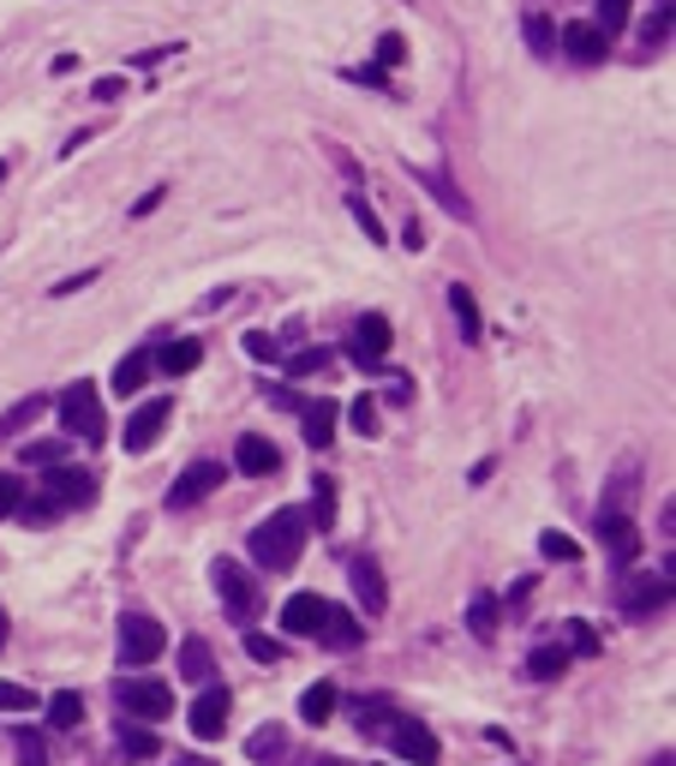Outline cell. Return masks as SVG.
Masks as SVG:
<instances>
[{
	"label": "cell",
	"instance_id": "6da1fadb",
	"mask_svg": "<svg viewBox=\"0 0 676 766\" xmlns=\"http://www.w3.org/2000/svg\"><path fill=\"white\" fill-rule=\"evenodd\" d=\"M305 539H312V515L305 509H276L270 521L252 527V557H258V569H293Z\"/></svg>",
	"mask_w": 676,
	"mask_h": 766
},
{
	"label": "cell",
	"instance_id": "7a4b0ae2",
	"mask_svg": "<svg viewBox=\"0 0 676 766\" xmlns=\"http://www.w3.org/2000/svg\"><path fill=\"white\" fill-rule=\"evenodd\" d=\"M96 497V479L84 474V467H55V474L43 479V497H24L19 503V515H31V521H55V515H67V509H79V503H91Z\"/></svg>",
	"mask_w": 676,
	"mask_h": 766
},
{
	"label": "cell",
	"instance_id": "3957f363",
	"mask_svg": "<svg viewBox=\"0 0 676 766\" xmlns=\"http://www.w3.org/2000/svg\"><path fill=\"white\" fill-rule=\"evenodd\" d=\"M114 700H120V712L138 719V724H162L174 712V688L156 683V676H120V683H114Z\"/></svg>",
	"mask_w": 676,
	"mask_h": 766
},
{
	"label": "cell",
	"instance_id": "277c9868",
	"mask_svg": "<svg viewBox=\"0 0 676 766\" xmlns=\"http://www.w3.org/2000/svg\"><path fill=\"white\" fill-rule=\"evenodd\" d=\"M617 605H622V617L653 623V611H665V605H671V569H658V574H622Z\"/></svg>",
	"mask_w": 676,
	"mask_h": 766
},
{
	"label": "cell",
	"instance_id": "5b68a950",
	"mask_svg": "<svg viewBox=\"0 0 676 766\" xmlns=\"http://www.w3.org/2000/svg\"><path fill=\"white\" fill-rule=\"evenodd\" d=\"M60 426H67V438H84V443L102 438V395H96V383L79 378L67 395H60Z\"/></svg>",
	"mask_w": 676,
	"mask_h": 766
},
{
	"label": "cell",
	"instance_id": "8992f818",
	"mask_svg": "<svg viewBox=\"0 0 676 766\" xmlns=\"http://www.w3.org/2000/svg\"><path fill=\"white\" fill-rule=\"evenodd\" d=\"M162 647H168V629L156 617H144V611L120 617V665H150V659H162Z\"/></svg>",
	"mask_w": 676,
	"mask_h": 766
},
{
	"label": "cell",
	"instance_id": "52a82bcc",
	"mask_svg": "<svg viewBox=\"0 0 676 766\" xmlns=\"http://www.w3.org/2000/svg\"><path fill=\"white\" fill-rule=\"evenodd\" d=\"M210 574H215V593H222V605L234 611V623H252V617H258V605H264L258 574H246L240 564H228V557H222V564H215Z\"/></svg>",
	"mask_w": 676,
	"mask_h": 766
},
{
	"label": "cell",
	"instance_id": "ba28073f",
	"mask_svg": "<svg viewBox=\"0 0 676 766\" xmlns=\"http://www.w3.org/2000/svg\"><path fill=\"white\" fill-rule=\"evenodd\" d=\"M174 419V402L168 395H156V402H144L132 419H126V455H144V450H156V438H162V426Z\"/></svg>",
	"mask_w": 676,
	"mask_h": 766
},
{
	"label": "cell",
	"instance_id": "9c48e42d",
	"mask_svg": "<svg viewBox=\"0 0 676 766\" xmlns=\"http://www.w3.org/2000/svg\"><path fill=\"white\" fill-rule=\"evenodd\" d=\"M389 743H395V755H401V761L438 766V736H431L426 719H395V724H389Z\"/></svg>",
	"mask_w": 676,
	"mask_h": 766
},
{
	"label": "cell",
	"instance_id": "30bf717a",
	"mask_svg": "<svg viewBox=\"0 0 676 766\" xmlns=\"http://www.w3.org/2000/svg\"><path fill=\"white\" fill-rule=\"evenodd\" d=\"M228 712H234L228 688H203V695L193 700V712H186V719H193V736H198V743H215V736L228 731Z\"/></svg>",
	"mask_w": 676,
	"mask_h": 766
},
{
	"label": "cell",
	"instance_id": "8fae6325",
	"mask_svg": "<svg viewBox=\"0 0 676 766\" xmlns=\"http://www.w3.org/2000/svg\"><path fill=\"white\" fill-rule=\"evenodd\" d=\"M228 474H222V462H193L180 479H174V491H168V509H193V503H203V497L215 491Z\"/></svg>",
	"mask_w": 676,
	"mask_h": 766
},
{
	"label": "cell",
	"instance_id": "7c38bea8",
	"mask_svg": "<svg viewBox=\"0 0 676 766\" xmlns=\"http://www.w3.org/2000/svg\"><path fill=\"white\" fill-rule=\"evenodd\" d=\"M389 317L384 312H365L360 317V324H353V341H348V353H353V360H360V365H377V360H384V353H389Z\"/></svg>",
	"mask_w": 676,
	"mask_h": 766
},
{
	"label": "cell",
	"instance_id": "4fadbf2b",
	"mask_svg": "<svg viewBox=\"0 0 676 766\" xmlns=\"http://www.w3.org/2000/svg\"><path fill=\"white\" fill-rule=\"evenodd\" d=\"M598 539H605V552L617 557V564H634V557H641V527H634L629 515L598 509Z\"/></svg>",
	"mask_w": 676,
	"mask_h": 766
},
{
	"label": "cell",
	"instance_id": "5bb4252c",
	"mask_svg": "<svg viewBox=\"0 0 676 766\" xmlns=\"http://www.w3.org/2000/svg\"><path fill=\"white\" fill-rule=\"evenodd\" d=\"M348 581H353V599H360V605H365V611H372V617H377V611H384V605H389V587H384V569H377V564H372V557H353V564H348Z\"/></svg>",
	"mask_w": 676,
	"mask_h": 766
},
{
	"label": "cell",
	"instance_id": "9a60e30c",
	"mask_svg": "<svg viewBox=\"0 0 676 766\" xmlns=\"http://www.w3.org/2000/svg\"><path fill=\"white\" fill-rule=\"evenodd\" d=\"M336 414H341V407L329 402V395L305 402V407H300V438L312 443V450H329V438H336Z\"/></svg>",
	"mask_w": 676,
	"mask_h": 766
},
{
	"label": "cell",
	"instance_id": "2e32d148",
	"mask_svg": "<svg viewBox=\"0 0 676 766\" xmlns=\"http://www.w3.org/2000/svg\"><path fill=\"white\" fill-rule=\"evenodd\" d=\"M324 617H329V599L324 593H293L282 605L288 635H317V629H324Z\"/></svg>",
	"mask_w": 676,
	"mask_h": 766
},
{
	"label": "cell",
	"instance_id": "e0dca14e",
	"mask_svg": "<svg viewBox=\"0 0 676 766\" xmlns=\"http://www.w3.org/2000/svg\"><path fill=\"white\" fill-rule=\"evenodd\" d=\"M276 462H282V455H276V443L258 438V431H246V438L234 443V467H240V474H252V479L276 474Z\"/></svg>",
	"mask_w": 676,
	"mask_h": 766
},
{
	"label": "cell",
	"instance_id": "ac0fdd59",
	"mask_svg": "<svg viewBox=\"0 0 676 766\" xmlns=\"http://www.w3.org/2000/svg\"><path fill=\"white\" fill-rule=\"evenodd\" d=\"M317 641H324V647H336V653H353V647L365 641V623L353 617V611L329 605V617H324V629H317Z\"/></svg>",
	"mask_w": 676,
	"mask_h": 766
},
{
	"label": "cell",
	"instance_id": "d6986e66",
	"mask_svg": "<svg viewBox=\"0 0 676 766\" xmlns=\"http://www.w3.org/2000/svg\"><path fill=\"white\" fill-rule=\"evenodd\" d=\"M563 48H569V60H581V67H598V60L610 55V36L598 31V24H569Z\"/></svg>",
	"mask_w": 676,
	"mask_h": 766
},
{
	"label": "cell",
	"instance_id": "ffe728a7",
	"mask_svg": "<svg viewBox=\"0 0 676 766\" xmlns=\"http://www.w3.org/2000/svg\"><path fill=\"white\" fill-rule=\"evenodd\" d=\"M569 665H575V653H569V647H533V653H527V676H533V683H557V676H563Z\"/></svg>",
	"mask_w": 676,
	"mask_h": 766
},
{
	"label": "cell",
	"instance_id": "44dd1931",
	"mask_svg": "<svg viewBox=\"0 0 676 766\" xmlns=\"http://www.w3.org/2000/svg\"><path fill=\"white\" fill-rule=\"evenodd\" d=\"M198 360H203L198 341H168V348L156 353V372L162 378H186V372H198Z\"/></svg>",
	"mask_w": 676,
	"mask_h": 766
},
{
	"label": "cell",
	"instance_id": "7402d4cb",
	"mask_svg": "<svg viewBox=\"0 0 676 766\" xmlns=\"http://www.w3.org/2000/svg\"><path fill=\"white\" fill-rule=\"evenodd\" d=\"M43 407H48V395H24V402H12L7 414H0V443L19 438L24 426H36V414H43Z\"/></svg>",
	"mask_w": 676,
	"mask_h": 766
},
{
	"label": "cell",
	"instance_id": "603a6c76",
	"mask_svg": "<svg viewBox=\"0 0 676 766\" xmlns=\"http://www.w3.org/2000/svg\"><path fill=\"white\" fill-rule=\"evenodd\" d=\"M450 305H455V324H462V341H479V336H485V324H479V300H474V288L455 282V288H450Z\"/></svg>",
	"mask_w": 676,
	"mask_h": 766
},
{
	"label": "cell",
	"instance_id": "cb8c5ba5",
	"mask_svg": "<svg viewBox=\"0 0 676 766\" xmlns=\"http://www.w3.org/2000/svg\"><path fill=\"white\" fill-rule=\"evenodd\" d=\"M329 712H336V683H312V688L300 695V719H305V724H324Z\"/></svg>",
	"mask_w": 676,
	"mask_h": 766
},
{
	"label": "cell",
	"instance_id": "d4e9b609",
	"mask_svg": "<svg viewBox=\"0 0 676 766\" xmlns=\"http://www.w3.org/2000/svg\"><path fill=\"white\" fill-rule=\"evenodd\" d=\"M48 724H55V731H72V724H84V695H72V688L48 695Z\"/></svg>",
	"mask_w": 676,
	"mask_h": 766
},
{
	"label": "cell",
	"instance_id": "484cf974",
	"mask_svg": "<svg viewBox=\"0 0 676 766\" xmlns=\"http://www.w3.org/2000/svg\"><path fill=\"white\" fill-rule=\"evenodd\" d=\"M210 671H215L210 647H203L198 635H193V641H180V676H186V683H210Z\"/></svg>",
	"mask_w": 676,
	"mask_h": 766
},
{
	"label": "cell",
	"instance_id": "4316f807",
	"mask_svg": "<svg viewBox=\"0 0 676 766\" xmlns=\"http://www.w3.org/2000/svg\"><path fill=\"white\" fill-rule=\"evenodd\" d=\"M150 378V353H126L120 365H114V395H138Z\"/></svg>",
	"mask_w": 676,
	"mask_h": 766
},
{
	"label": "cell",
	"instance_id": "83f0119b",
	"mask_svg": "<svg viewBox=\"0 0 676 766\" xmlns=\"http://www.w3.org/2000/svg\"><path fill=\"white\" fill-rule=\"evenodd\" d=\"M246 755L252 761H282L288 755V731H282V724H264V731L246 743Z\"/></svg>",
	"mask_w": 676,
	"mask_h": 766
},
{
	"label": "cell",
	"instance_id": "f1b7e54d",
	"mask_svg": "<svg viewBox=\"0 0 676 766\" xmlns=\"http://www.w3.org/2000/svg\"><path fill=\"white\" fill-rule=\"evenodd\" d=\"M467 629H474L479 641H491V635H497V599L491 593H479L474 605H467Z\"/></svg>",
	"mask_w": 676,
	"mask_h": 766
},
{
	"label": "cell",
	"instance_id": "f546056e",
	"mask_svg": "<svg viewBox=\"0 0 676 766\" xmlns=\"http://www.w3.org/2000/svg\"><path fill=\"white\" fill-rule=\"evenodd\" d=\"M120 748L132 761H150V755H156V731H150V724H132V731H126V724H120Z\"/></svg>",
	"mask_w": 676,
	"mask_h": 766
},
{
	"label": "cell",
	"instance_id": "4dcf8cb0",
	"mask_svg": "<svg viewBox=\"0 0 676 766\" xmlns=\"http://www.w3.org/2000/svg\"><path fill=\"white\" fill-rule=\"evenodd\" d=\"M413 181H419V186H431V192H438V204H443V210H455V216H467V198H462V192H455L450 181H443V174H426V169H419V174H413Z\"/></svg>",
	"mask_w": 676,
	"mask_h": 766
},
{
	"label": "cell",
	"instance_id": "1f68e13d",
	"mask_svg": "<svg viewBox=\"0 0 676 766\" xmlns=\"http://www.w3.org/2000/svg\"><path fill=\"white\" fill-rule=\"evenodd\" d=\"M24 462H31V467H60V462H67V443H60V438L24 443Z\"/></svg>",
	"mask_w": 676,
	"mask_h": 766
},
{
	"label": "cell",
	"instance_id": "d6a6232c",
	"mask_svg": "<svg viewBox=\"0 0 676 766\" xmlns=\"http://www.w3.org/2000/svg\"><path fill=\"white\" fill-rule=\"evenodd\" d=\"M629 7H634V0H598V31L617 36L622 24H629Z\"/></svg>",
	"mask_w": 676,
	"mask_h": 766
},
{
	"label": "cell",
	"instance_id": "836d02e7",
	"mask_svg": "<svg viewBox=\"0 0 676 766\" xmlns=\"http://www.w3.org/2000/svg\"><path fill=\"white\" fill-rule=\"evenodd\" d=\"M539 552H545V557H557V564H575L581 545L569 539V533H539Z\"/></svg>",
	"mask_w": 676,
	"mask_h": 766
},
{
	"label": "cell",
	"instance_id": "e575fe53",
	"mask_svg": "<svg viewBox=\"0 0 676 766\" xmlns=\"http://www.w3.org/2000/svg\"><path fill=\"white\" fill-rule=\"evenodd\" d=\"M527 43H533V55H551V48H557V31H551V19L527 12Z\"/></svg>",
	"mask_w": 676,
	"mask_h": 766
},
{
	"label": "cell",
	"instance_id": "d590c367",
	"mask_svg": "<svg viewBox=\"0 0 676 766\" xmlns=\"http://www.w3.org/2000/svg\"><path fill=\"white\" fill-rule=\"evenodd\" d=\"M563 635H569V641H563L569 653H581V659H586V653H598V635H593V623H581V617H575Z\"/></svg>",
	"mask_w": 676,
	"mask_h": 766
},
{
	"label": "cell",
	"instance_id": "8d00e7d4",
	"mask_svg": "<svg viewBox=\"0 0 676 766\" xmlns=\"http://www.w3.org/2000/svg\"><path fill=\"white\" fill-rule=\"evenodd\" d=\"M348 210H353V222L365 228V240H377V246H384V222H377V210L365 198H348Z\"/></svg>",
	"mask_w": 676,
	"mask_h": 766
},
{
	"label": "cell",
	"instance_id": "74e56055",
	"mask_svg": "<svg viewBox=\"0 0 676 766\" xmlns=\"http://www.w3.org/2000/svg\"><path fill=\"white\" fill-rule=\"evenodd\" d=\"M324 365H329L324 348H300V353L288 360V372H293V378H312V372H324Z\"/></svg>",
	"mask_w": 676,
	"mask_h": 766
},
{
	"label": "cell",
	"instance_id": "f35d334b",
	"mask_svg": "<svg viewBox=\"0 0 676 766\" xmlns=\"http://www.w3.org/2000/svg\"><path fill=\"white\" fill-rule=\"evenodd\" d=\"M36 707V695L24 683H0V712H31Z\"/></svg>",
	"mask_w": 676,
	"mask_h": 766
},
{
	"label": "cell",
	"instance_id": "ab89813d",
	"mask_svg": "<svg viewBox=\"0 0 676 766\" xmlns=\"http://www.w3.org/2000/svg\"><path fill=\"white\" fill-rule=\"evenodd\" d=\"M665 36H671V7H658L653 19L641 24V43H646V48H665Z\"/></svg>",
	"mask_w": 676,
	"mask_h": 766
},
{
	"label": "cell",
	"instance_id": "60d3db41",
	"mask_svg": "<svg viewBox=\"0 0 676 766\" xmlns=\"http://www.w3.org/2000/svg\"><path fill=\"white\" fill-rule=\"evenodd\" d=\"M329 527H336V485L317 479V533H329Z\"/></svg>",
	"mask_w": 676,
	"mask_h": 766
},
{
	"label": "cell",
	"instance_id": "b9f144b4",
	"mask_svg": "<svg viewBox=\"0 0 676 766\" xmlns=\"http://www.w3.org/2000/svg\"><path fill=\"white\" fill-rule=\"evenodd\" d=\"M246 653L258 659V665H276V659H282L288 647H282V641H270V635H246Z\"/></svg>",
	"mask_w": 676,
	"mask_h": 766
},
{
	"label": "cell",
	"instance_id": "7bdbcfd3",
	"mask_svg": "<svg viewBox=\"0 0 676 766\" xmlns=\"http://www.w3.org/2000/svg\"><path fill=\"white\" fill-rule=\"evenodd\" d=\"M19 503H24V479L0 474V515H19Z\"/></svg>",
	"mask_w": 676,
	"mask_h": 766
},
{
	"label": "cell",
	"instance_id": "ee69618b",
	"mask_svg": "<svg viewBox=\"0 0 676 766\" xmlns=\"http://www.w3.org/2000/svg\"><path fill=\"white\" fill-rule=\"evenodd\" d=\"M401 60H407V43H401V36H377V67H401Z\"/></svg>",
	"mask_w": 676,
	"mask_h": 766
},
{
	"label": "cell",
	"instance_id": "f6af8a7d",
	"mask_svg": "<svg viewBox=\"0 0 676 766\" xmlns=\"http://www.w3.org/2000/svg\"><path fill=\"white\" fill-rule=\"evenodd\" d=\"M384 719H389V700H365L360 707V731H384Z\"/></svg>",
	"mask_w": 676,
	"mask_h": 766
},
{
	"label": "cell",
	"instance_id": "bcb514c9",
	"mask_svg": "<svg viewBox=\"0 0 676 766\" xmlns=\"http://www.w3.org/2000/svg\"><path fill=\"white\" fill-rule=\"evenodd\" d=\"M96 276H102V270H79V276H67V282H55V288H48V293H55V300H67V293H79V288H91V282H96Z\"/></svg>",
	"mask_w": 676,
	"mask_h": 766
},
{
	"label": "cell",
	"instance_id": "7dc6e473",
	"mask_svg": "<svg viewBox=\"0 0 676 766\" xmlns=\"http://www.w3.org/2000/svg\"><path fill=\"white\" fill-rule=\"evenodd\" d=\"M246 353H252V360H276L282 348H276V336H258V329H252V336H246Z\"/></svg>",
	"mask_w": 676,
	"mask_h": 766
},
{
	"label": "cell",
	"instance_id": "c3c4849f",
	"mask_svg": "<svg viewBox=\"0 0 676 766\" xmlns=\"http://www.w3.org/2000/svg\"><path fill=\"white\" fill-rule=\"evenodd\" d=\"M264 402H276V407H288V414H300V407H305V402H300V395H293V390H288V383H270V390H264Z\"/></svg>",
	"mask_w": 676,
	"mask_h": 766
},
{
	"label": "cell",
	"instance_id": "681fc988",
	"mask_svg": "<svg viewBox=\"0 0 676 766\" xmlns=\"http://www.w3.org/2000/svg\"><path fill=\"white\" fill-rule=\"evenodd\" d=\"M348 414H353V426H360V431H365V438H372V426H377V407H372V402H365V395H360V402H353V407H348Z\"/></svg>",
	"mask_w": 676,
	"mask_h": 766
},
{
	"label": "cell",
	"instance_id": "f907efd6",
	"mask_svg": "<svg viewBox=\"0 0 676 766\" xmlns=\"http://www.w3.org/2000/svg\"><path fill=\"white\" fill-rule=\"evenodd\" d=\"M91 96H96V102H120V96H126V79H102Z\"/></svg>",
	"mask_w": 676,
	"mask_h": 766
},
{
	"label": "cell",
	"instance_id": "816d5d0a",
	"mask_svg": "<svg viewBox=\"0 0 676 766\" xmlns=\"http://www.w3.org/2000/svg\"><path fill=\"white\" fill-rule=\"evenodd\" d=\"M348 79H353V84H377V91H384V84H389V79H384V67H353Z\"/></svg>",
	"mask_w": 676,
	"mask_h": 766
},
{
	"label": "cell",
	"instance_id": "f5cc1de1",
	"mask_svg": "<svg viewBox=\"0 0 676 766\" xmlns=\"http://www.w3.org/2000/svg\"><path fill=\"white\" fill-rule=\"evenodd\" d=\"M19 755L31 761V766H43L48 755H43V736H19Z\"/></svg>",
	"mask_w": 676,
	"mask_h": 766
},
{
	"label": "cell",
	"instance_id": "db71d44e",
	"mask_svg": "<svg viewBox=\"0 0 676 766\" xmlns=\"http://www.w3.org/2000/svg\"><path fill=\"white\" fill-rule=\"evenodd\" d=\"M401 246H413V252H419V246H426V228H419V222H407V228H401Z\"/></svg>",
	"mask_w": 676,
	"mask_h": 766
},
{
	"label": "cell",
	"instance_id": "11a10c76",
	"mask_svg": "<svg viewBox=\"0 0 676 766\" xmlns=\"http://www.w3.org/2000/svg\"><path fill=\"white\" fill-rule=\"evenodd\" d=\"M0 647H7V605H0Z\"/></svg>",
	"mask_w": 676,
	"mask_h": 766
},
{
	"label": "cell",
	"instance_id": "9f6ffc18",
	"mask_svg": "<svg viewBox=\"0 0 676 766\" xmlns=\"http://www.w3.org/2000/svg\"><path fill=\"white\" fill-rule=\"evenodd\" d=\"M174 766H210V761H198V755H186V761H174Z\"/></svg>",
	"mask_w": 676,
	"mask_h": 766
},
{
	"label": "cell",
	"instance_id": "6f0895ef",
	"mask_svg": "<svg viewBox=\"0 0 676 766\" xmlns=\"http://www.w3.org/2000/svg\"><path fill=\"white\" fill-rule=\"evenodd\" d=\"M653 766H671V748H665V755H658V761H653Z\"/></svg>",
	"mask_w": 676,
	"mask_h": 766
},
{
	"label": "cell",
	"instance_id": "680465c9",
	"mask_svg": "<svg viewBox=\"0 0 676 766\" xmlns=\"http://www.w3.org/2000/svg\"><path fill=\"white\" fill-rule=\"evenodd\" d=\"M317 766H341V761H317Z\"/></svg>",
	"mask_w": 676,
	"mask_h": 766
},
{
	"label": "cell",
	"instance_id": "91938a15",
	"mask_svg": "<svg viewBox=\"0 0 676 766\" xmlns=\"http://www.w3.org/2000/svg\"><path fill=\"white\" fill-rule=\"evenodd\" d=\"M0 181H7V162H0Z\"/></svg>",
	"mask_w": 676,
	"mask_h": 766
}]
</instances>
